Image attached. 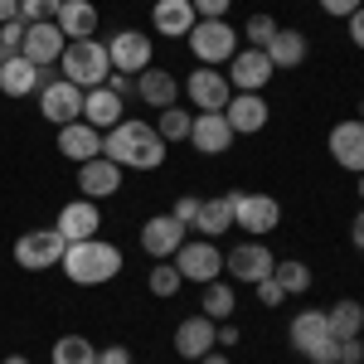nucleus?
Listing matches in <instances>:
<instances>
[{"mask_svg":"<svg viewBox=\"0 0 364 364\" xmlns=\"http://www.w3.org/2000/svg\"><path fill=\"white\" fill-rule=\"evenodd\" d=\"M102 156L117 161L122 170H161L166 166V141L151 122H136V117H122L112 132L102 136Z\"/></svg>","mask_w":364,"mask_h":364,"instance_id":"1","label":"nucleus"},{"mask_svg":"<svg viewBox=\"0 0 364 364\" xmlns=\"http://www.w3.org/2000/svg\"><path fill=\"white\" fill-rule=\"evenodd\" d=\"M58 267H63V277L73 287H102V282H112L122 272V248L102 243V238H83V243H68Z\"/></svg>","mask_w":364,"mask_h":364,"instance_id":"2","label":"nucleus"},{"mask_svg":"<svg viewBox=\"0 0 364 364\" xmlns=\"http://www.w3.org/2000/svg\"><path fill=\"white\" fill-rule=\"evenodd\" d=\"M58 73H63L68 83H78L83 92L87 87H102L107 78H112L107 44H97V39H73V44L63 49V58H58Z\"/></svg>","mask_w":364,"mask_h":364,"instance_id":"3","label":"nucleus"},{"mask_svg":"<svg viewBox=\"0 0 364 364\" xmlns=\"http://www.w3.org/2000/svg\"><path fill=\"white\" fill-rule=\"evenodd\" d=\"M63 252H68V238H63L54 224L15 238V262H20L25 272H49V267H58V262H63Z\"/></svg>","mask_w":364,"mask_h":364,"instance_id":"4","label":"nucleus"},{"mask_svg":"<svg viewBox=\"0 0 364 364\" xmlns=\"http://www.w3.org/2000/svg\"><path fill=\"white\" fill-rule=\"evenodd\" d=\"M185 39H190V49H195V58L204 68H219V63H228L238 54V29L224 25V20H195V29Z\"/></svg>","mask_w":364,"mask_h":364,"instance_id":"5","label":"nucleus"},{"mask_svg":"<svg viewBox=\"0 0 364 364\" xmlns=\"http://www.w3.org/2000/svg\"><path fill=\"white\" fill-rule=\"evenodd\" d=\"M175 267H180V277L185 282H199V287H209V282H219V272H224V252L214 248V238H199V243H180V252H175Z\"/></svg>","mask_w":364,"mask_h":364,"instance_id":"6","label":"nucleus"},{"mask_svg":"<svg viewBox=\"0 0 364 364\" xmlns=\"http://www.w3.org/2000/svg\"><path fill=\"white\" fill-rule=\"evenodd\" d=\"M107 58H112V73L141 78V73L151 68V39H146L141 29H117L112 39H107Z\"/></svg>","mask_w":364,"mask_h":364,"instance_id":"7","label":"nucleus"},{"mask_svg":"<svg viewBox=\"0 0 364 364\" xmlns=\"http://www.w3.org/2000/svg\"><path fill=\"white\" fill-rule=\"evenodd\" d=\"M39 117H44V122H54V127L78 122V117H83V87L68 83V78L39 87Z\"/></svg>","mask_w":364,"mask_h":364,"instance_id":"8","label":"nucleus"},{"mask_svg":"<svg viewBox=\"0 0 364 364\" xmlns=\"http://www.w3.org/2000/svg\"><path fill=\"white\" fill-rule=\"evenodd\" d=\"M185 233H190V228L180 224L175 214H156V219H146V224H141V248H146V257L166 262V257H175V252H180Z\"/></svg>","mask_w":364,"mask_h":364,"instance_id":"9","label":"nucleus"},{"mask_svg":"<svg viewBox=\"0 0 364 364\" xmlns=\"http://www.w3.org/2000/svg\"><path fill=\"white\" fill-rule=\"evenodd\" d=\"M224 267L233 272V282H257L272 277V267H277V257H272V248L267 243H257V238H248V243H238V248L224 257Z\"/></svg>","mask_w":364,"mask_h":364,"instance_id":"10","label":"nucleus"},{"mask_svg":"<svg viewBox=\"0 0 364 364\" xmlns=\"http://www.w3.org/2000/svg\"><path fill=\"white\" fill-rule=\"evenodd\" d=\"M326 146H331V161H336L340 170L364 175V122L360 117H355V122H336L331 136H326Z\"/></svg>","mask_w":364,"mask_h":364,"instance_id":"11","label":"nucleus"},{"mask_svg":"<svg viewBox=\"0 0 364 364\" xmlns=\"http://www.w3.org/2000/svg\"><path fill=\"white\" fill-rule=\"evenodd\" d=\"M233 224L248 228L252 238H262V233H272L282 224V204L272 195H238L233 199Z\"/></svg>","mask_w":364,"mask_h":364,"instance_id":"12","label":"nucleus"},{"mask_svg":"<svg viewBox=\"0 0 364 364\" xmlns=\"http://www.w3.org/2000/svg\"><path fill=\"white\" fill-rule=\"evenodd\" d=\"M185 92H190V102H195L199 112H224L228 97H233V83H228L219 68H195Z\"/></svg>","mask_w":364,"mask_h":364,"instance_id":"13","label":"nucleus"},{"mask_svg":"<svg viewBox=\"0 0 364 364\" xmlns=\"http://www.w3.org/2000/svg\"><path fill=\"white\" fill-rule=\"evenodd\" d=\"M63 49H68V39H63V29H58L54 20L29 25V29H25V44H20V54H25L34 68H49V63H58V58H63Z\"/></svg>","mask_w":364,"mask_h":364,"instance_id":"14","label":"nucleus"},{"mask_svg":"<svg viewBox=\"0 0 364 364\" xmlns=\"http://www.w3.org/2000/svg\"><path fill=\"white\" fill-rule=\"evenodd\" d=\"M224 117H228V127H233V136H257V132L267 127L272 107L262 102V92H233Z\"/></svg>","mask_w":364,"mask_h":364,"instance_id":"15","label":"nucleus"},{"mask_svg":"<svg viewBox=\"0 0 364 364\" xmlns=\"http://www.w3.org/2000/svg\"><path fill=\"white\" fill-rule=\"evenodd\" d=\"M58 156L63 161H97L102 156V136H97V127H87L83 117L78 122H68V127H58Z\"/></svg>","mask_w":364,"mask_h":364,"instance_id":"16","label":"nucleus"},{"mask_svg":"<svg viewBox=\"0 0 364 364\" xmlns=\"http://www.w3.org/2000/svg\"><path fill=\"white\" fill-rule=\"evenodd\" d=\"M214 326L219 321H209V316H185L175 326V355L180 360H204L214 350Z\"/></svg>","mask_w":364,"mask_h":364,"instance_id":"17","label":"nucleus"},{"mask_svg":"<svg viewBox=\"0 0 364 364\" xmlns=\"http://www.w3.org/2000/svg\"><path fill=\"white\" fill-rule=\"evenodd\" d=\"M97 224H102V214H97V204H92V199H73V204H63V209H58V219H54V228L68 238V243L97 238Z\"/></svg>","mask_w":364,"mask_h":364,"instance_id":"18","label":"nucleus"},{"mask_svg":"<svg viewBox=\"0 0 364 364\" xmlns=\"http://www.w3.org/2000/svg\"><path fill=\"white\" fill-rule=\"evenodd\" d=\"M78 190H83V199H107L122 190V166L117 161H107V156H97V161H83L78 166Z\"/></svg>","mask_w":364,"mask_h":364,"instance_id":"19","label":"nucleus"},{"mask_svg":"<svg viewBox=\"0 0 364 364\" xmlns=\"http://www.w3.org/2000/svg\"><path fill=\"white\" fill-rule=\"evenodd\" d=\"M228 63H233V87L238 92H262V87L272 83V58L262 54V49H238Z\"/></svg>","mask_w":364,"mask_h":364,"instance_id":"20","label":"nucleus"},{"mask_svg":"<svg viewBox=\"0 0 364 364\" xmlns=\"http://www.w3.org/2000/svg\"><path fill=\"white\" fill-rule=\"evenodd\" d=\"M190 141H195V151H204V156H224L228 146H233V127H228L224 112H199L195 127H190Z\"/></svg>","mask_w":364,"mask_h":364,"instance_id":"21","label":"nucleus"},{"mask_svg":"<svg viewBox=\"0 0 364 364\" xmlns=\"http://www.w3.org/2000/svg\"><path fill=\"white\" fill-rule=\"evenodd\" d=\"M195 5L190 0H156V10H151V25L156 34H166V39H185L190 29H195Z\"/></svg>","mask_w":364,"mask_h":364,"instance_id":"22","label":"nucleus"},{"mask_svg":"<svg viewBox=\"0 0 364 364\" xmlns=\"http://www.w3.org/2000/svg\"><path fill=\"white\" fill-rule=\"evenodd\" d=\"M122 112H127V107H122V97H117L107 83L83 92V122H87V127H97V132L107 127V132H112L117 122H122Z\"/></svg>","mask_w":364,"mask_h":364,"instance_id":"23","label":"nucleus"},{"mask_svg":"<svg viewBox=\"0 0 364 364\" xmlns=\"http://www.w3.org/2000/svg\"><path fill=\"white\" fill-rule=\"evenodd\" d=\"M54 25L63 29L68 44H73V39H92V29H97V5H92V0H63Z\"/></svg>","mask_w":364,"mask_h":364,"instance_id":"24","label":"nucleus"},{"mask_svg":"<svg viewBox=\"0 0 364 364\" xmlns=\"http://www.w3.org/2000/svg\"><path fill=\"white\" fill-rule=\"evenodd\" d=\"M136 97L146 107H161V112H166V107H175V97H180V83L170 78L166 68H146L136 78Z\"/></svg>","mask_w":364,"mask_h":364,"instance_id":"25","label":"nucleus"},{"mask_svg":"<svg viewBox=\"0 0 364 364\" xmlns=\"http://www.w3.org/2000/svg\"><path fill=\"white\" fill-rule=\"evenodd\" d=\"M326 336H331L326 311H301V316H291V326H287V340H291V350H296V355H306L311 345H321Z\"/></svg>","mask_w":364,"mask_h":364,"instance_id":"26","label":"nucleus"},{"mask_svg":"<svg viewBox=\"0 0 364 364\" xmlns=\"http://www.w3.org/2000/svg\"><path fill=\"white\" fill-rule=\"evenodd\" d=\"M34 87H39V68H34L25 54H15L10 63H0V92H5V97H29Z\"/></svg>","mask_w":364,"mask_h":364,"instance_id":"27","label":"nucleus"},{"mask_svg":"<svg viewBox=\"0 0 364 364\" xmlns=\"http://www.w3.org/2000/svg\"><path fill=\"white\" fill-rule=\"evenodd\" d=\"M233 199H238V195L199 199V219H195V228L204 233V238H219V233H228V228H233Z\"/></svg>","mask_w":364,"mask_h":364,"instance_id":"28","label":"nucleus"},{"mask_svg":"<svg viewBox=\"0 0 364 364\" xmlns=\"http://www.w3.org/2000/svg\"><path fill=\"white\" fill-rule=\"evenodd\" d=\"M262 54L272 58V68H301V63H306V39H301L296 29H277Z\"/></svg>","mask_w":364,"mask_h":364,"instance_id":"29","label":"nucleus"},{"mask_svg":"<svg viewBox=\"0 0 364 364\" xmlns=\"http://www.w3.org/2000/svg\"><path fill=\"white\" fill-rule=\"evenodd\" d=\"M326 321H331V336L336 340H355L364 331V301L345 296V301H336V306L326 311Z\"/></svg>","mask_w":364,"mask_h":364,"instance_id":"30","label":"nucleus"},{"mask_svg":"<svg viewBox=\"0 0 364 364\" xmlns=\"http://www.w3.org/2000/svg\"><path fill=\"white\" fill-rule=\"evenodd\" d=\"M49 364H97V345L83 340V336H58Z\"/></svg>","mask_w":364,"mask_h":364,"instance_id":"31","label":"nucleus"},{"mask_svg":"<svg viewBox=\"0 0 364 364\" xmlns=\"http://www.w3.org/2000/svg\"><path fill=\"white\" fill-rule=\"evenodd\" d=\"M272 277H277V287L287 291V296L311 291V267H306V262H291V257H287V262H277V267H272Z\"/></svg>","mask_w":364,"mask_h":364,"instance_id":"32","label":"nucleus"},{"mask_svg":"<svg viewBox=\"0 0 364 364\" xmlns=\"http://www.w3.org/2000/svg\"><path fill=\"white\" fill-rule=\"evenodd\" d=\"M204 316H209V321H233V287L209 282V287H204Z\"/></svg>","mask_w":364,"mask_h":364,"instance_id":"33","label":"nucleus"},{"mask_svg":"<svg viewBox=\"0 0 364 364\" xmlns=\"http://www.w3.org/2000/svg\"><path fill=\"white\" fill-rule=\"evenodd\" d=\"M190 127H195V117L185 112V107H166L161 112V141H190Z\"/></svg>","mask_w":364,"mask_h":364,"instance_id":"34","label":"nucleus"},{"mask_svg":"<svg viewBox=\"0 0 364 364\" xmlns=\"http://www.w3.org/2000/svg\"><path fill=\"white\" fill-rule=\"evenodd\" d=\"M180 287H185V277H180L175 262H156V267H151V291H156V296H175Z\"/></svg>","mask_w":364,"mask_h":364,"instance_id":"35","label":"nucleus"},{"mask_svg":"<svg viewBox=\"0 0 364 364\" xmlns=\"http://www.w3.org/2000/svg\"><path fill=\"white\" fill-rule=\"evenodd\" d=\"M58 5H63V0H20V20H25V25L58 20Z\"/></svg>","mask_w":364,"mask_h":364,"instance_id":"36","label":"nucleus"},{"mask_svg":"<svg viewBox=\"0 0 364 364\" xmlns=\"http://www.w3.org/2000/svg\"><path fill=\"white\" fill-rule=\"evenodd\" d=\"M243 34L252 39V49H267V44H272V34H277V20H272V15H248Z\"/></svg>","mask_w":364,"mask_h":364,"instance_id":"37","label":"nucleus"},{"mask_svg":"<svg viewBox=\"0 0 364 364\" xmlns=\"http://www.w3.org/2000/svg\"><path fill=\"white\" fill-rule=\"evenodd\" d=\"M25 20H20V15H15V20H5V25H0V54H20V44H25Z\"/></svg>","mask_w":364,"mask_h":364,"instance_id":"38","label":"nucleus"},{"mask_svg":"<svg viewBox=\"0 0 364 364\" xmlns=\"http://www.w3.org/2000/svg\"><path fill=\"white\" fill-rule=\"evenodd\" d=\"M306 360H311V364H340V340L326 336L321 345H311V350H306Z\"/></svg>","mask_w":364,"mask_h":364,"instance_id":"39","label":"nucleus"},{"mask_svg":"<svg viewBox=\"0 0 364 364\" xmlns=\"http://www.w3.org/2000/svg\"><path fill=\"white\" fill-rule=\"evenodd\" d=\"M170 214H175V219H180L185 228H195V219H199V199H195V195H180V199H175V209H170Z\"/></svg>","mask_w":364,"mask_h":364,"instance_id":"40","label":"nucleus"},{"mask_svg":"<svg viewBox=\"0 0 364 364\" xmlns=\"http://www.w3.org/2000/svg\"><path fill=\"white\" fill-rule=\"evenodd\" d=\"M257 301H262V306H282V301H287V291L277 287V277H262V282H257Z\"/></svg>","mask_w":364,"mask_h":364,"instance_id":"41","label":"nucleus"},{"mask_svg":"<svg viewBox=\"0 0 364 364\" xmlns=\"http://www.w3.org/2000/svg\"><path fill=\"white\" fill-rule=\"evenodd\" d=\"M190 5H195L199 20H224V10L233 5V0H190Z\"/></svg>","mask_w":364,"mask_h":364,"instance_id":"42","label":"nucleus"},{"mask_svg":"<svg viewBox=\"0 0 364 364\" xmlns=\"http://www.w3.org/2000/svg\"><path fill=\"white\" fill-rule=\"evenodd\" d=\"M360 5H364V0H321V10H326V15H336V20H350Z\"/></svg>","mask_w":364,"mask_h":364,"instance_id":"43","label":"nucleus"},{"mask_svg":"<svg viewBox=\"0 0 364 364\" xmlns=\"http://www.w3.org/2000/svg\"><path fill=\"white\" fill-rule=\"evenodd\" d=\"M340 364H364V345H360V336H355V340H340Z\"/></svg>","mask_w":364,"mask_h":364,"instance_id":"44","label":"nucleus"},{"mask_svg":"<svg viewBox=\"0 0 364 364\" xmlns=\"http://www.w3.org/2000/svg\"><path fill=\"white\" fill-rule=\"evenodd\" d=\"M97 364H132V350L127 345H107V350H97Z\"/></svg>","mask_w":364,"mask_h":364,"instance_id":"45","label":"nucleus"},{"mask_svg":"<svg viewBox=\"0 0 364 364\" xmlns=\"http://www.w3.org/2000/svg\"><path fill=\"white\" fill-rule=\"evenodd\" d=\"M107 87H112L117 97H132V92H136V78H132V73H112V78H107Z\"/></svg>","mask_w":364,"mask_h":364,"instance_id":"46","label":"nucleus"},{"mask_svg":"<svg viewBox=\"0 0 364 364\" xmlns=\"http://www.w3.org/2000/svg\"><path fill=\"white\" fill-rule=\"evenodd\" d=\"M214 345H238V326H233V321H219V326H214Z\"/></svg>","mask_w":364,"mask_h":364,"instance_id":"47","label":"nucleus"},{"mask_svg":"<svg viewBox=\"0 0 364 364\" xmlns=\"http://www.w3.org/2000/svg\"><path fill=\"white\" fill-rule=\"evenodd\" d=\"M350 44H355V49H364V5L350 15Z\"/></svg>","mask_w":364,"mask_h":364,"instance_id":"48","label":"nucleus"},{"mask_svg":"<svg viewBox=\"0 0 364 364\" xmlns=\"http://www.w3.org/2000/svg\"><path fill=\"white\" fill-rule=\"evenodd\" d=\"M350 243H355V248L364 252V209L355 214V224H350Z\"/></svg>","mask_w":364,"mask_h":364,"instance_id":"49","label":"nucleus"},{"mask_svg":"<svg viewBox=\"0 0 364 364\" xmlns=\"http://www.w3.org/2000/svg\"><path fill=\"white\" fill-rule=\"evenodd\" d=\"M15 15H20V0H0V25L15 20Z\"/></svg>","mask_w":364,"mask_h":364,"instance_id":"50","label":"nucleus"},{"mask_svg":"<svg viewBox=\"0 0 364 364\" xmlns=\"http://www.w3.org/2000/svg\"><path fill=\"white\" fill-rule=\"evenodd\" d=\"M199 364H228V355H219V350H209V355H204Z\"/></svg>","mask_w":364,"mask_h":364,"instance_id":"51","label":"nucleus"},{"mask_svg":"<svg viewBox=\"0 0 364 364\" xmlns=\"http://www.w3.org/2000/svg\"><path fill=\"white\" fill-rule=\"evenodd\" d=\"M5 364H29V360H25V355H10V360H5Z\"/></svg>","mask_w":364,"mask_h":364,"instance_id":"52","label":"nucleus"},{"mask_svg":"<svg viewBox=\"0 0 364 364\" xmlns=\"http://www.w3.org/2000/svg\"><path fill=\"white\" fill-rule=\"evenodd\" d=\"M360 199H364V175H360Z\"/></svg>","mask_w":364,"mask_h":364,"instance_id":"53","label":"nucleus"},{"mask_svg":"<svg viewBox=\"0 0 364 364\" xmlns=\"http://www.w3.org/2000/svg\"><path fill=\"white\" fill-rule=\"evenodd\" d=\"M360 122H364V97H360Z\"/></svg>","mask_w":364,"mask_h":364,"instance_id":"54","label":"nucleus"}]
</instances>
